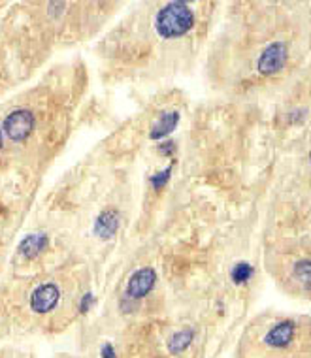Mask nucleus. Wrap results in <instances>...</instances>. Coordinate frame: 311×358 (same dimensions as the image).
I'll use <instances>...</instances> for the list:
<instances>
[{
	"mask_svg": "<svg viewBox=\"0 0 311 358\" xmlns=\"http://www.w3.org/2000/svg\"><path fill=\"white\" fill-rule=\"evenodd\" d=\"M236 358H311L310 322L277 317L264 324H249Z\"/></svg>",
	"mask_w": 311,
	"mask_h": 358,
	"instance_id": "f257e3e1",
	"label": "nucleus"
},
{
	"mask_svg": "<svg viewBox=\"0 0 311 358\" xmlns=\"http://www.w3.org/2000/svg\"><path fill=\"white\" fill-rule=\"evenodd\" d=\"M157 281V273L153 268H142L138 270L126 285V298L129 300H142L151 292Z\"/></svg>",
	"mask_w": 311,
	"mask_h": 358,
	"instance_id": "f03ea898",
	"label": "nucleus"
},
{
	"mask_svg": "<svg viewBox=\"0 0 311 358\" xmlns=\"http://www.w3.org/2000/svg\"><path fill=\"white\" fill-rule=\"evenodd\" d=\"M99 232L102 236H112L115 230H117V217L112 211H106V213H102L99 219Z\"/></svg>",
	"mask_w": 311,
	"mask_h": 358,
	"instance_id": "7ed1b4c3",
	"label": "nucleus"
},
{
	"mask_svg": "<svg viewBox=\"0 0 311 358\" xmlns=\"http://www.w3.org/2000/svg\"><path fill=\"white\" fill-rule=\"evenodd\" d=\"M0 358H34L31 351H25L21 347L2 345L0 347Z\"/></svg>",
	"mask_w": 311,
	"mask_h": 358,
	"instance_id": "20e7f679",
	"label": "nucleus"
},
{
	"mask_svg": "<svg viewBox=\"0 0 311 358\" xmlns=\"http://www.w3.org/2000/svg\"><path fill=\"white\" fill-rule=\"evenodd\" d=\"M6 155H8V149H6V142H4V136H2V129H0V166L6 162Z\"/></svg>",
	"mask_w": 311,
	"mask_h": 358,
	"instance_id": "39448f33",
	"label": "nucleus"
},
{
	"mask_svg": "<svg viewBox=\"0 0 311 358\" xmlns=\"http://www.w3.org/2000/svg\"><path fill=\"white\" fill-rule=\"evenodd\" d=\"M8 332H10V327H8V322L4 321V317H2V313H0V340L6 336Z\"/></svg>",
	"mask_w": 311,
	"mask_h": 358,
	"instance_id": "423d86ee",
	"label": "nucleus"
}]
</instances>
